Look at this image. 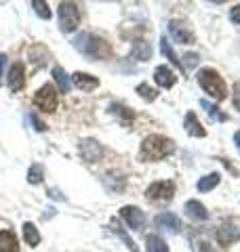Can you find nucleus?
Segmentation results:
<instances>
[{
	"instance_id": "f257e3e1",
	"label": "nucleus",
	"mask_w": 240,
	"mask_h": 252,
	"mask_svg": "<svg viewBox=\"0 0 240 252\" xmlns=\"http://www.w3.org/2000/svg\"><path fill=\"white\" fill-rule=\"evenodd\" d=\"M175 152V143L169 137L162 135H148L141 141L139 149V160L141 162H158L164 160L166 156H171Z\"/></svg>"
},
{
	"instance_id": "f03ea898",
	"label": "nucleus",
	"mask_w": 240,
	"mask_h": 252,
	"mask_svg": "<svg viewBox=\"0 0 240 252\" xmlns=\"http://www.w3.org/2000/svg\"><path fill=\"white\" fill-rule=\"evenodd\" d=\"M74 46H76V49L82 53V55H86V57H91V59H97V61L110 59V55H112L110 42H106V40H103V38H99V36L86 34V32L76 38Z\"/></svg>"
},
{
	"instance_id": "7ed1b4c3",
	"label": "nucleus",
	"mask_w": 240,
	"mask_h": 252,
	"mask_svg": "<svg viewBox=\"0 0 240 252\" xmlns=\"http://www.w3.org/2000/svg\"><path fill=\"white\" fill-rule=\"evenodd\" d=\"M196 78H198V84L202 86V91L209 93L215 101H223L228 97V86H226V82H223V78L219 76L217 69L202 67Z\"/></svg>"
},
{
	"instance_id": "20e7f679",
	"label": "nucleus",
	"mask_w": 240,
	"mask_h": 252,
	"mask_svg": "<svg viewBox=\"0 0 240 252\" xmlns=\"http://www.w3.org/2000/svg\"><path fill=\"white\" fill-rule=\"evenodd\" d=\"M57 17H59V28L61 32H74L78 28V21H80V13H78V4L76 2H59V11H57Z\"/></svg>"
},
{
	"instance_id": "39448f33",
	"label": "nucleus",
	"mask_w": 240,
	"mask_h": 252,
	"mask_svg": "<svg viewBox=\"0 0 240 252\" xmlns=\"http://www.w3.org/2000/svg\"><path fill=\"white\" fill-rule=\"evenodd\" d=\"M34 105L42 112H55L57 109V91L53 84H42L34 94Z\"/></svg>"
},
{
	"instance_id": "423d86ee",
	"label": "nucleus",
	"mask_w": 240,
	"mask_h": 252,
	"mask_svg": "<svg viewBox=\"0 0 240 252\" xmlns=\"http://www.w3.org/2000/svg\"><path fill=\"white\" fill-rule=\"evenodd\" d=\"M175 195V183L173 181H156L146 189V198L150 202H169Z\"/></svg>"
},
{
	"instance_id": "0eeeda50",
	"label": "nucleus",
	"mask_w": 240,
	"mask_h": 252,
	"mask_svg": "<svg viewBox=\"0 0 240 252\" xmlns=\"http://www.w3.org/2000/svg\"><path fill=\"white\" fill-rule=\"evenodd\" d=\"M78 149H80V156H82V160L89 162V164L99 162L101 158H103V147L95 139H82V141H80V145H78Z\"/></svg>"
},
{
	"instance_id": "6e6552de",
	"label": "nucleus",
	"mask_w": 240,
	"mask_h": 252,
	"mask_svg": "<svg viewBox=\"0 0 240 252\" xmlns=\"http://www.w3.org/2000/svg\"><path fill=\"white\" fill-rule=\"evenodd\" d=\"M120 219H122L133 231H141L143 223H146L143 210H139L137 206H122V208H120Z\"/></svg>"
},
{
	"instance_id": "1a4fd4ad",
	"label": "nucleus",
	"mask_w": 240,
	"mask_h": 252,
	"mask_svg": "<svg viewBox=\"0 0 240 252\" xmlns=\"http://www.w3.org/2000/svg\"><path fill=\"white\" fill-rule=\"evenodd\" d=\"M169 34H171L179 44H192V42H194V32L190 30V26H188L186 21L173 19V21L169 23Z\"/></svg>"
},
{
	"instance_id": "9d476101",
	"label": "nucleus",
	"mask_w": 240,
	"mask_h": 252,
	"mask_svg": "<svg viewBox=\"0 0 240 252\" xmlns=\"http://www.w3.org/2000/svg\"><path fill=\"white\" fill-rule=\"evenodd\" d=\"M6 84H9V89L13 93H19L23 86H26V65H23L21 61H15L11 69H9V80H6Z\"/></svg>"
},
{
	"instance_id": "9b49d317",
	"label": "nucleus",
	"mask_w": 240,
	"mask_h": 252,
	"mask_svg": "<svg viewBox=\"0 0 240 252\" xmlns=\"http://www.w3.org/2000/svg\"><path fill=\"white\" fill-rule=\"evenodd\" d=\"M154 225L164 231H173V233H177L181 229V220L177 215H173V212H160V215H156Z\"/></svg>"
},
{
	"instance_id": "f8f14e48",
	"label": "nucleus",
	"mask_w": 240,
	"mask_h": 252,
	"mask_svg": "<svg viewBox=\"0 0 240 252\" xmlns=\"http://www.w3.org/2000/svg\"><path fill=\"white\" fill-rule=\"evenodd\" d=\"M238 240H240V229H238V227H234L232 223L219 225V229H217V242L221 244V246H232V244H236Z\"/></svg>"
},
{
	"instance_id": "ddd939ff",
	"label": "nucleus",
	"mask_w": 240,
	"mask_h": 252,
	"mask_svg": "<svg viewBox=\"0 0 240 252\" xmlns=\"http://www.w3.org/2000/svg\"><path fill=\"white\" fill-rule=\"evenodd\" d=\"M154 80H156V84L160 86V89H171V86H175V82H177V76L171 72V67L158 65L154 69Z\"/></svg>"
},
{
	"instance_id": "4468645a",
	"label": "nucleus",
	"mask_w": 240,
	"mask_h": 252,
	"mask_svg": "<svg viewBox=\"0 0 240 252\" xmlns=\"http://www.w3.org/2000/svg\"><path fill=\"white\" fill-rule=\"evenodd\" d=\"M183 126H186V132H188L190 137H198V139L206 137V130L202 128V124H200L198 116H196L194 112H188V114H186V120H183Z\"/></svg>"
},
{
	"instance_id": "2eb2a0df",
	"label": "nucleus",
	"mask_w": 240,
	"mask_h": 252,
	"mask_svg": "<svg viewBox=\"0 0 240 252\" xmlns=\"http://www.w3.org/2000/svg\"><path fill=\"white\" fill-rule=\"evenodd\" d=\"M72 82L76 84V89H80L82 93H91L93 89H97L99 86V80L91 74H84V72H76L74 78H72Z\"/></svg>"
},
{
	"instance_id": "dca6fc26",
	"label": "nucleus",
	"mask_w": 240,
	"mask_h": 252,
	"mask_svg": "<svg viewBox=\"0 0 240 252\" xmlns=\"http://www.w3.org/2000/svg\"><path fill=\"white\" fill-rule=\"evenodd\" d=\"M28 59L34 63V65H46L51 59V53L44 44H32L28 51Z\"/></svg>"
},
{
	"instance_id": "f3484780",
	"label": "nucleus",
	"mask_w": 240,
	"mask_h": 252,
	"mask_svg": "<svg viewBox=\"0 0 240 252\" xmlns=\"http://www.w3.org/2000/svg\"><path fill=\"white\" fill-rule=\"evenodd\" d=\"M186 217L190 220H206L209 219V210L198 200H190V202H186Z\"/></svg>"
},
{
	"instance_id": "a211bd4d",
	"label": "nucleus",
	"mask_w": 240,
	"mask_h": 252,
	"mask_svg": "<svg viewBox=\"0 0 240 252\" xmlns=\"http://www.w3.org/2000/svg\"><path fill=\"white\" fill-rule=\"evenodd\" d=\"M0 252H19V242L11 229L0 231Z\"/></svg>"
},
{
	"instance_id": "6ab92c4d",
	"label": "nucleus",
	"mask_w": 240,
	"mask_h": 252,
	"mask_svg": "<svg viewBox=\"0 0 240 252\" xmlns=\"http://www.w3.org/2000/svg\"><path fill=\"white\" fill-rule=\"evenodd\" d=\"M23 240H26V244L30 248H36L38 244H40V231H38V227L34 223H23Z\"/></svg>"
},
{
	"instance_id": "aec40b11",
	"label": "nucleus",
	"mask_w": 240,
	"mask_h": 252,
	"mask_svg": "<svg viewBox=\"0 0 240 252\" xmlns=\"http://www.w3.org/2000/svg\"><path fill=\"white\" fill-rule=\"evenodd\" d=\"M131 57L137 59V61H148L152 57V46H150V42L137 40V42H135V46H133V51H131Z\"/></svg>"
},
{
	"instance_id": "412c9836",
	"label": "nucleus",
	"mask_w": 240,
	"mask_h": 252,
	"mask_svg": "<svg viewBox=\"0 0 240 252\" xmlns=\"http://www.w3.org/2000/svg\"><path fill=\"white\" fill-rule=\"evenodd\" d=\"M146 250L148 252H169V246H166V242L160 235L150 233L146 238Z\"/></svg>"
},
{
	"instance_id": "4be33fe9",
	"label": "nucleus",
	"mask_w": 240,
	"mask_h": 252,
	"mask_svg": "<svg viewBox=\"0 0 240 252\" xmlns=\"http://www.w3.org/2000/svg\"><path fill=\"white\" fill-rule=\"evenodd\" d=\"M110 225H112V227H110V229H112V231H114L116 235H120V240H122V242L126 244V248H129L131 252H139V246H137V244H135V242H133V238H131V235H129V233H124L122 229H120V225H118V220H116V219H112V220H110Z\"/></svg>"
},
{
	"instance_id": "5701e85b",
	"label": "nucleus",
	"mask_w": 240,
	"mask_h": 252,
	"mask_svg": "<svg viewBox=\"0 0 240 252\" xmlns=\"http://www.w3.org/2000/svg\"><path fill=\"white\" fill-rule=\"evenodd\" d=\"M219 172H211V175H206V177H202L198 181V191H202V193H206V191H211V189H215L219 185Z\"/></svg>"
},
{
	"instance_id": "b1692460",
	"label": "nucleus",
	"mask_w": 240,
	"mask_h": 252,
	"mask_svg": "<svg viewBox=\"0 0 240 252\" xmlns=\"http://www.w3.org/2000/svg\"><path fill=\"white\" fill-rule=\"evenodd\" d=\"M53 78H55V82L59 84V91H61V93H68V91H70V78H68L66 69H63L61 65L53 67Z\"/></svg>"
},
{
	"instance_id": "393cba45",
	"label": "nucleus",
	"mask_w": 240,
	"mask_h": 252,
	"mask_svg": "<svg viewBox=\"0 0 240 252\" xmlns=\"http://www.w3.org/2000/svg\"><path fill=\"white\" fill-rule=\"evenodd\" d=\"M200 105H202V107L206 109V114H209V116L213 118V120H217V122H226V120H228V116L223 114V112H219V107H217V105H213V103H209L206 99L200 101Z\"/></svg>"
},
{
	"instance_id": "a878e982",
	"label": "nucleus",
	"mask_w": 240,
	"mask_h": 252,
	"mask_svg": "<svg viewBox=\"0 0 240 252\" xmlns=\"http://www.w3.org/2000/svg\"><path fill=\"white\" fill-rule=\"evenodd\" d=\"M160 53H162L171 63H175L177 67H181V61L177 59V55L173 53V49H171V44H169V40H166V38H160ZM181 69H183V67H181Z\"/></svg>"
},
{
	"instance_id": "bb28decb",
	"label": "nucleus",
	"mask_w": 240,
	"mask_h": 252,
	"mask_svg": "<svg viewBox=\"0 0 240 252\" xmlns=\"http://www.w3.org/2000/svg\"><path fill=\"white\" fill-rule=\"evenodd\" d=\"M42 179H44V170L40 164H32L30 170H28V181L32 185H38V183H42Z\"/></svg>"
},
{
	"instance_id": "cd10ccee",
	"label": "nucleus",
	"mask_w": 240,
	"mask_h": 252,
	"mask_svg": "<svg viewBox=\"0 0 240 252\" xmlns=\"http://www.w3.org/2000/svg\"><path fill=\"white\" fill-rule=\"evenodd\" d=\"M110 112L116 114V116H120V120H122V122H133V118H135V114L131 112L129 107H122V105H118V103L112 105Z\"/></svg>"
},
{
	"instance_id": "c85d7f7f",
	"label": "nucleus",
	"mask_w": 240,
	"mask_h": 252,
	"mask_svg": "<svg viewBox=\"0 0 240 252\" xmlns=\"http://www.w3.org/2000/svg\"><path fill=\"white\" fill-rule=\"evenodd\" d=\"M137 94L143 99V101H148V103H152V101H156V97H158V93L154 91V89H150V86L143 82V84H139L137 86Z\"/></svg>"
},
{
	"instance_id": "c756f323",
	"label": "nucleus",
	"mask_w": 240,
	"mask_h": 252,
	"mask_svg": "<svg viewBox=\"0 0 240 252\" xmlns=\"http://www.w3.org/2000/svg\"><path fill=\"white\" fill-rule=\"evenodd\" d=\"M32 6L36 9V15H38V17H42V19H49V17H51V11H49V4H46V2L34 0V2H32Z\"/></svg>"
},
{
	"instance_id": "7c9ffc66",
	"label": "nucleus",
	"mask_w": 240,
	"mask_h": 252,
	"mask_svg": "<svg viewBox=\"0 0 240 252\" xmlns=\"http://www.w3.org/2000/svg\"><path fill=\"white\" fill-rule=\"evenodd\" d=\"M183 59H186V65H183V72H188L190 67H194L196 63H198V55H196V53H188Z\"/></svg>"
},
{
	"instance_id": "2f4dec72",
	"label": "nucleus",
	"mask_w": 240,
	"mask_h": 252,
	"mask_svg": "<svg viewBox=\"0 0 240 252\" xmlns=\"http://www.w3.org/2000/svg\"><path fill=\"white\" fill-rule=\"evenodd\" d=\"M30 120H32V124H34V128H36L38 132L46 130V124H44V122H40V118H38L36 114H30Z\"/></svg>"
},
{
	"instance_id": "473e14b6",
	"label": "nucleus",
	"mask_w": 240,
	"mask_h": 252,
	"mask_svg": "<svg viewBox=\"0 0 240 252\" xmlns=\"http://www.w3.org/2000/svg\"><path fill=\"white\" fill-rule=\"evenodd\" d=\"M232 103H234V107L240 112V82L234 84V97H232Z\"/></svg>"
},
{
	"instance_id": "72a5a7b5",
	"label": "nucleus",
	"mask_w": 240,
	"mask_h": 252,
	"mask_svg": "<svg viewBox=\"0 0 240 252\" xmlns=\"http://www.w3.org/2000/svg\"><path fill=\"white\" fill-rule=\"evenodd\" d=\"M230 19L234 21V23H238V26H240V4H236L234 9L230 11Z\"/></svg>"
},
{
	"instance_id": "f704fd0d",
	"label": "nucleus",
	"mask_w": 240,
	"mask_h": 252,
	"mask_svg": "<svg viewBox=\"0 0 240 252\" xmlns=\"http://www.w3.org/2000/svg\"><path fill=\"white\" fill-rule=\"evenodd\" d=\"M198 252H213V250H211V246L206 242H200L198 244Z\"/></svg>"
},
{
	"instance_id": "c9c22d12",
	"label": "nucleus",
	"mask_w": 240,
	"mask_h": 252,
	"mask_svg": "<svg viewBox=\"0 0 240 252\" xmlns=\"http://www.w3.org/2000/svg\"><path fill=\"white\" fill-rule=\"evenodd\" d=\"M4 65H6V55H0V76H2Z\"/></svg>"
},
{
	"instance_id": "e433bc0d",
	"label": "nucleus",
	"mask_w": 240,
	"mask_h": 252,
	"mask_svg": "<svg viewBox=\"0 0 240 252\" xmlns=\"http://www.w3.org/2000/svg\"><path fill=\"white\" fill-rule=\"evenodd\" d=\"M49 193H51V198H59V200H63V195H61V193L57 191V189H51Z\"/></svg>"
},
{
	"instance_id": "4c0bfd02",
	"label": "nucleus",
	"mask_w": 240,
	"mask_h": 252,
	"mask_svg": "<svg viewBox=\"0 0 240 252\" xmlns=\"http://www.w3.org/2000/svg\"><path fill=\"white\" fill-rule=\"evenodd\" d=\"M234 141H236V147H238V152H240V130L236 132V137H234Z\"/></svg>"
}]
</instances>
